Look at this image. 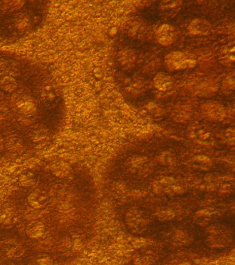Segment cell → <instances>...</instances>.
<instances>
[{
  "instance_id": "22",
  "label": "cell",
  "mask_w": 235,
  "mask_h": 265,
  "mask_svg": "<svg viewBox=\"0 0 235 265\" xmlns=\"http://www.w3.org/2000/svg\"><path fill=\"white\" fill-rule=\"evenodd\" d=\"M147 161V158L144 157H135L131 159L129 163V166L133 169L139 168L141 165L144 164Z\"/></svg>"
},
{
  "instance_id": "27",
  "label": "cell",
  "mask_w": 235,
  "mask_h": 265,
  "mask_svg": "<svg viewBox=\"0 0 235 265\" xmlns=\"http://www.w3.org/2000/svg\"><path fill=\"white\" fill-rule=\"evenodd\" d=\"M34 108V103L31 102V101H26V102H24L22 106H20V109L22 111L26 112V113L32 111Z\"/></svg>"
},
{
  "instance_id": "26",
  "label": "cell",
  "mask_w": 235,
  "mask_h": 265,
  "mask_svg": "<svg viewBox=\"0 0 235 265\" xmlns=\"http://www.w3.org/2000/svg\"><path fill=\"white\" fill-rule=\"evenodd\" d=\"M158 183L160 185H167L171 186L175 184V179L172 178V177H165V178H162Z\"/></svg>"
},
{
  "instance_id": "23",
  "label": "cell",
  "mask_w": 235,
  "mask_h": 265,
  "mask_svg": "<svg viewBox=\"0 0 235 265\" xmlns=\"http://www.w3.org/2000/svg\"><path fill=\"white\" fill-rule=\"evenodd\" d=\"M121 62H124L123 65H128V64H131L134 62V55L131 51H124V52L121 53Z\"/></svg>"
},
{
  "instance_id": "17",
  "label": "cell",
  "mask_w": 235,
  "mask_h": 265,
  "mask_svg": "<svg viewBox=\"0 0 235 265\" xmlns=\"http://www.w3.org/2000/svg\"><path fill=\"white\" fill-rule=\"evenodd\" d=\"M24 1H3L2 10L3 11H16L23 7Z\"/></svg>"
},
{
  "instance_id": "18",
  "label": "cell",
  "mask_w": 235,
  "mask_h": 265,
  "mask_svg": "<svg viewBox=\"0 0 235 265\" xmlns=\"http://www.w3.org/2000/svg\"><path fill=\"white\" fill-rule=\"evenodd\" d=\"M29 23H30V21H29V19L27 15H21L15 20V27L19 30H24V29H27L29 27Z\"/></svg>"
},
{
  "instance_id": "20",
  "label": "cell",
  "mask_w": 235,
  "mask_h": 265,
  "mask_svg": "<svg viewBox=\"0 0 235 265\" xmlns=\"http://www.w3.org/2000/svg\"><path fill=\"white\" fill-rule=\"evenodd\" d=\"M20 183L22 187H31L34 184V176L31 173L22 174L20 178Z\"/></svg>"
},
{
  "instance_id": "3",
  "label": "cell",
  "mask_w": 235,
  "mask_h": 265,
  "mask_svg": "<svg viewBox=\"0 0 235 265\" xmlns=\"http://www.w3.org/2000/svg\"><path fill=\"white\" fill-rule=\"evenodd\" d=\"M142 212L139 209H131L126 213L125 216L126 223L130 230L134 232H141L145 230L148 221L143 218Z\"/></svg>"
},
{
  "instance_id": "4",
  "label": "cell",
  "mask_w": 235,
  "mask_h": 265,
  "mask_svg": "<svg viewBox=\"0 0 235 265\" xmlns=\"http://www.w3.org/2000/svg\"><path fill=\"white\" fill-rule=\"evenodd\" d=\"M189 133L192 138L201 144H211L213 141L211 132L203 125H196L191 127Z\"/></svg>"
},
{
  "instance_id": "8",
  "label": "cell",
  "mask_w": 235,
  "mask_h": 265,
  "mask_svg": "<svg viewBox=\"0 0 235 265\" xmlns=\"http://www.w3.org/2000/svg\"><path fill=\"white\" fill-rule=\"evenodd\" d=\"M217 84L213 80H203L197 83L193 89L195 93L200 96H210L217 90Z\"/></svg>"
},
{
  "instance_id": "24",
  "label": "cell",
  "mask_w": 235,
  "mask_h": 265,
  "mask_svg": "<svg viewBox=\"0 0 235 265\" xmlns=\"http://www.w3.org/2000/svg\"><path fill=\"white\" fill-rule=\"evenodd\" d=\"M166 192L168 194H183L185 193V189L182 188V187H179V186L177 185H171L169 186Z\"/></svg>"
},
{
  "instance_id": "25",
  "label": "cell",
  "mask_w": 235,
  "mask_h": 265,
  "mask_svg": "<svg viewBox=\"0 0 235 265\" xmlns=\"http://www.w3.org/2000/svg\"><path fill=\"white\" fill-rule=\"evenodd\" d=\"M188 237L186 236V233H184V232H179L177 233H176L175 238L174 241L177 242L179 244H186V242H187Z\"/></svg>"
},
{
  "instance_id": "10",
  "label": "cell",
  "mask_w": 235,
  "mask_h": 265,
  "mask_svg": "<svg viewBox=\"0 0 235 265\" xmlns=\"http://www.w3.org/2000/svg\"><path fill=\"white\" fill-rule=\"evenodd\" d=\"M28 202L34 209H41L46 205L47 196L42 193L34 192L28 197Z\"/></svg>"
},
{
  "instance_id": "21",
  "label": "cell",
  "mask_w": 235,
  "mask_h": 265,
  "mask_svg": "<svg viewBox=\"0 0 235 265\" xmlns=\"http://www.w3.org/2000/svg\"><path fill=\"white\" fill-rule=\"evenodd\" d=\"M235 89V79L233 77H226L223 82V89L226 93L231 94Z\"/></svg>"
},
{
  "instance_id": "28",
  "label": "cell",
  "mask_w": 235,
  "mask_h": 265,
  "mask_svg": "<svg viewBox=\"0 0 235 265\" xmlns=\"http://www.w3.org/2000/svg\"><path fill=\"white\" fill-rule=\"evenodd\" d=\"M37 263L38 265H53V262L49 257L41 258L38 260Z\"/></svg>"
},
{
  "instance_id": "9",
  "label": "cell",
  "mask_w": 235,
  "mask_h": 265,
  "mask_svg": "<svg viewBox=\"0 0 235 265\" xmlns=\"http://www.w3.org/2000/svg\"><path fill=\"white\" fill-rule=\"evenodd\" d=\"M45 232V225L41 222L34 220L28 224L26 227L27 236L32 239H37L43 236Z\"/></svg>"
},
{
  "instance_id": "16",
  "label": "cell",
  "mask_w": 235,
  "mask_h": 265,
  "mask_svg": "<svg viewBox=\"0 0 235 265\" xmlns=\"http://www.w3.org/2000/svg\"><path fill=\"white\" fill-rule=\"evenodd\" d=\"M70 171H71L70 166L68 164H65V163L57 165L52 169L53 174L60 178H64L67 177L70 173Z\"/></svg>"
},
{
  "instance_id": "12",
  "label": "cell",
  "mask_w": 235,
  "mask_h": 265,
  "mask_svg": "<svg viewBox=\"0 0 235 265\" xmlns=\"http://www.w3.org/2000/svg\"><path fill=\"white\" fill-rule=\"evenodd\" d=\"M221 62L226 66H231L235 62L234 44H229L224 48L221 53Z\"/></svg>"
},
{
  "instance_id": "14",
  "label": "cell",
  "mask_w": 235,
  "mask_h": 265,
  "mask_svg": "<svg viewBox=\"0 0 235 265\" xmlns=\"http://www.w3.org/2000/svg\"><path fill=\"white\" fill-rule=\"evenodd\" d=\"M191 108L181 106L174 111V119L178 122L186 121L191 117Z\"/></svg>"
},
{
  "instance_id": "5",
  "label": "cell",
  "mask_w": 235,
  "mask_h": 265,
  "mask_svg": "<svg viewBox=\"0 0 235 265\" xmlns=\"http://www.w3.org/2000/svg\"><path fill=\"white\" fill-rule=\"evenodd\" d=\"M157 42L162 46H168L173 43L175 38V31L172 26L165 24L161 26L156 33Z\"/></svg>"
},
{
  "instance_id": "7",
  "label": "cell",
  "mask_w": 235,
  "mask_h": 265,
  "mask_svg": "<svg viewBox=\"0 0 235 265\" xmlns=\"http://www.w3.org/2000/svg\"><path fill=\"white\" fill-rule=\"evenodd\" d=\"M188 32L193 35H208L212 30L210 22L203 19H195L188 26Z\"/></svg>"
},
{
  "instance_id": "13",
  "label": "cell",
  "mask_w": 235,
  "mask_h": 265,
  "mask_svg": "<svg viewBox=\"0 0 235 265\" xmlns=\"http://www.w3.org/2000/svg\"><path fill=\"white\" fill-rule=\"evenodd\" d=\"M18 84L15 78L10 76H5L0 80V89L8 94H12L16 91Z\"/></svg>"
},
{
  "instance_id": "15",
  "label": "cell",
  "mask_w": 235,
  "mask_h": 265,
  "mask_svg": "<svg viewBox=\"0 0 235 265\" xmlns=\"http://www.w3.org/2000/svg\"><path fill=\"white\" fill-rule=\"evenodd\" d=\"M157 261L155 255L151 254H138L134 259V264L136 265H151Z\"/></svg>"
},
{
  "instance_id": "19",
  "label": "cell",
  "mask_w": 235,
  "mask_h": 265,
  "mask_svg": "<svg viewBox=\"0 0 235 265\" xmlns=\"http://www.w3.org/2000/svg\"><path fill=\"white\" fill-rule=\"evenodd\" d=\"M175 217V213L172 210H165V211H161L160 212L157 213V219L160 220V221H169L173 219Z\"/></svg>"
},
{
  "instance_id": "31",
  "label": "cell",
  "mask_w": 235,
  "mask_h": 265,
  "mask_svg": "<svg viewBox=\"0 0 235 265\" xmlns=\"http://www.w3.org/2000/svg\"><path fill=\"white\" fill-rule=\"evenodd\" d=\"M179 265H192L190 264V263H182V264H181Z\"/></svg>"
},
{
  "instance_id": "6",
  "label": "cell",
  "mask_w": 235,
  "mask_h": 265,
  "mask_svg": "<svg viewBox=\"0 0 235 265\" xmlns=\"http://www.w3.org/2000/svg\"><path fill=\"white\" fill-rule=\"evenodd\" d=\"M153 85L157 91L169 94L174 89V82L172 77L163 73L157 74L153 79Z\"/></svg>"
},
{
  "instance_id": "2",
  "label": "cell",
  "mask_w": 235,
  "mask_h": 265,
  "mask_svg": "<svg viewBox=\"0 0 235 265\" xmlns=\"http://www.w3.org/2000/svg\"><path fill=\"white\" fill-rule=\"evenodd\" d=\"M201 113L205 118L213 121H222L226 116V108L216 101H210L202 104Z\"/></svg>"
},
{
  "instance_id": "11",
  "label": "cell",
  "mask_w": 235,
  "mask_h": 265,
  "mask_svg": "<svg viewBox=\"0 0 235 265\" xmlns=\"http://www.w3.org/2000/svg\"><path fill=\"white\" fill-rule=\"evenodd\" d=\"M181 1H164L161 3L160 9L167 16L173 17L181 9Z\"/></svg>"
},
{
  "instance_id": "1",
  "label": "cell",
  "mask_w": 235,
  "mask_h": 265,
  "mask_svg": "<svg viewBox=\"0 0 235 265\" xmlns=\"http://www.w3.org/2000/svg\"><path fill=\"white\" fill-rule=\"evenodd\" d=\"M164 65L169 71H177L194 68L197 65V61L188 58L181 51H173L165 57Z\"/></svg>"
},
{
  "instance_id": "30",
  "label": "cell",
  "mask_w": 235,
  "mask_h": 265,
  "mask_svg": "<svg viewBox=\"0 0 235 265\" xmlns=\"http://www.w3.org/2000/svg\"><path fill=\"white\" fill-rule=\"evenodd\" d=\"M5 68V65L3 62L0 61V70L2 69V68Z\"/></svg>"
},
{
  "instance_id": "29",
  "label": "cell",
  "mask_w": 235,
  "mask_h": 265,
  "mask_svg": "<svg viewBox=\"0 0 235 265\" xmlns=\"http://www.w3.org/2000/svg\"><path fill=\"white\" fill-rule=\"evenodd\" d=\"M195 158V161L198 163H202V164H208L210 163V160L209 158L205 156H198Z\"/></svg>"
}]
</instances>
